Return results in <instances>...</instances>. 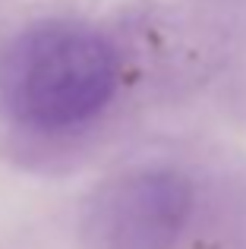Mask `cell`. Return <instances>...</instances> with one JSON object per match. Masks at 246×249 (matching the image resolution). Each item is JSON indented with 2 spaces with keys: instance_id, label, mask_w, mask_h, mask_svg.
<instances>
[{
  "instance_id": "6da1fadb",
  "label": "cell",
  "mask_w": 246,
  "mask_h": 249,
  "mask_svg": "<svg viewBox=\"0 0 246 249\" xmlns=\"http://www.w3.org/2000/svg\"><path fill=\"white\" fill-rule=\"evenodd\" d=\"M117 67L98 32L44 22L22 32L0 63V95L19 123L67 129L92 120L114 95Z\"/></svg>"
}]
</instances>
